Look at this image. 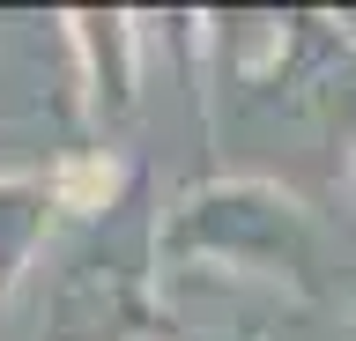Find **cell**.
<instances>
[{"instance_id": "cell-4", "label": "cell", "mask_w": 356, "mask_h": 341, "mask_svg": "<svg viewBox=\"0 0 356 341\" xmlns=\"http://www.w3.org/2000/svg\"><path fill=\"white\" fill-rule=\"evenodd\" d=\"M52 215H60V185L52 178H0V297L30 274Z\"/></svg>"}, {"instance_id": "cell-6", "label": "cell", "mask_w": 356, "mask_h": 341, "mask_svg": "<svg viewBox=\"0 0 356 341\" xmlns=\"http://www.w3.org/2000/svg\"><path fill=\"white\" fill-rule=\"evenodd\" d=\"M341 38H349V45H356V15H341Z\"/></svg>"}, {"instance_id": "cell-2", "label": "cell", "mask_w": 356, "mask_h": 341, "mask_svg": "<svg viewBox=\"0 0 356 341\" xmlns=\"http://www.w3.org/2000/svg\"><path fill=\"white\" fill-rule=\"evenodd\" d=\"M156 223L141 201H119L97 215L89 238L44 297V341H141L156 319Z\"/></svg>"}, {"instance_id": "cell-7", "label": "cell", "mask_w": 356, "mask_h": 341, "mask_svg": "<svg viewBox=\"0 0 356 341\" xmlns=\"http://www.w3.org/2000/svg\"><path fill=\"white\" fill-rule=\"evenodd\" d=\"M349 178H356V171H349Z\"/></svg>"}, {"instance_id": "cell-3", "label": "cell", "mask_w": 356, "mask_h": 341, "mask_svg": "<svg viewBox=\"0 0 356 341\" xmlns=\"http://www.w3.org/2000/svg\"><path fill=\"white\" fill-rule=\"evenodd\" d=\"M67 38H74V74H82V112L97 126L134 119V104H141V15L82 8V15H67Z\"/></svg>"}, {"instance_id": "cell-1", "label": "cell", "mask_w": 356, "mask_h": 341, "mask_svg": "<svg viewBox=\"0 0 356 341\" xmlns=\"http://www.w3.org/2000/svg\"><path fill=\"white\" fill-rule=\"evenodd\" d=\"M156 267L163 274H260L289 290H319V223L297 193L267 178H208L156 215Z\"/></svg>"}, {"instance_id": "cell-5", "label": "cell", "mask_w": 356, "mask_h": 341, "mask_svg": "<svg viewBox=\"0 0 356 341\" xmlns=\"http://www.w3.org/2000/svg\"><path fill=\"white\" fill-rule=\"evenodd\" d=\"M193 341H260V334H193Z\"/></svg>"}]
</instances>
